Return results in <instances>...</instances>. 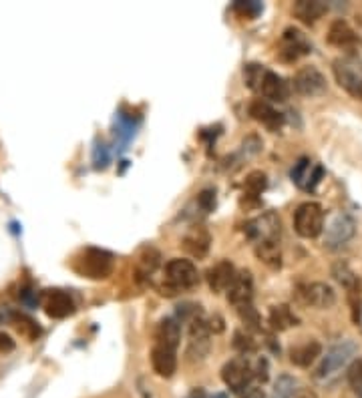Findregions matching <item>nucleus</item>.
Wrapping results in <instances>:
<instances>
[{
	"instance_id": "7c9ffc66",
	"label": "nucleus",
	"mask_w": 362,
	"mask_h": 398,
	"mask_svg": "<svg viewBox=\"0 0 362 398\" xmlns=\"http://www.w3.org/2000/svg\"><path fill=\"white\" fill-rule=\"evenodd\" d=\"M234 11L240 14L241 18H250L252 20L264 11V6L260 2H255V0H238V2H234Z\"/></svg>"
},
{
	"instance_id": "a878e982",
	"label": "nucleus",
	"mask_w": 362,
	"mask_h": 398,
	"mask_svg": "<svg viewBox=\"0 0 362 398\" xmlns=\"http://www.w3.org/2000/svg\"><path fill=\"white\" fill-rule=\"evenodd\" d=\"M255 258L266 264L272 270H278L282 265V248L280 239H268V241H258L254 248Z\"/></svg>"
},
{
	"instance_id": "c9c22d12",
	"label": "nucleus",
	"mask_w": 362,
	"mask_h": 398,
	"mask_svg": "<svg viewBox=\"0 0 362 398\" xmlns=\"http://www.w3.org/2000/svg\"><path fill=\"white\" fill-rule=\"evenodd\" d=\"M198 203H200V207L203 212H212L215 207V191L214 189H203L200 193V198H198Z\"/></svg>"
},
{
	"instance_id": "4be33fe9",
	"label": "nucleus",
	"mask_w": 362,
	"mask_h": 398,
	"mask_svg": "<svg viewBox=\"0 0 362 398\" xmlns=\"http://www.w3.org/2000/svg\"><path fill=\"white\" fill-rule=\"evenodd\" d=\"M151 366L161 378H171L177 372V352L165 346L153 344L151 348Z\"/></svg>"
},
{
	"instance_id": "393cba45",
	"label": "nucleus",
	"mask_w": 362,
	"mask_h": 398,
	"mask_svg": "<svg viewBox=\"0 0 362 398\" xmlns=\"http://www.w3.org/2000/svg\"><path fill=\"white\" fill-rule=\"evenodd\" d=\"M322 356V344L318 340H306L302 344L290 348V362L300 366V368H308L310 364H314Z\"/></svg>"
},
{
	"instance_id": "473e14b6",
	"label": "nucleus",
	"mask_w": 362,
	"mask_h": 398,
	"mask_svg": "<svg viewBox=\"0 0 362 398\" xmlns=\"http://www.w3.org/2000/svg\"><path fill=\"white\" fill-rule=\"evenodd\" d=\"M298 386V380L292 378V376H280L278 382H276V388H274V398H288Z\"/></svg>"
},
{
	"instance_id": "0eeeda50",
	"label": "nucleus",
	"mask_w": 362,
	"mask_h": 398,
	"mask_svg": "<svg viewBox=\"0 0 362 398\" xmlns=\"http://www.w3.org/2000/svg\"><path fill=\"white\" fill-rule=\"evenodd\" d=\"M212 348V328L210 322L198 316V312L189 320V342L188 358L191 362H201L210 354Z\"/></svg>"
},
{
	"instance_id": "aec40b11",
	"label": "nucleus",
	"mask_w": 362,
	"mask_h": 398,
	"mask_svg": "<svg viewBox=\"0 0 362 398\" xmlns=\"http://www.w3.org/2000/svg\"><path fill=\"white\" fill-rule=\"evenodd\" d=\"M236 276H238V272H236L234 264L228 262V260H224V262H217L214 267L207 270L205 279H207V286H210L212 292L222 294L228 292L229 286H231L234 279H236Z\"/></svg>"
},
{
	"instance_id": "423d86ee",
	"label": "nucleus",
	"mask_w": 362,
	"mask_h": 398,
	"mask_svg": "<svg viewBox=\"0 0 362 398\" xmlns=\"http://www.w3.org/2000/svg\"><path fill=\"white\" fill-rule=\"evenodd\" d=\"M294 229L300 238H318L324 229V210L320 203L306 201L294 212Z\"/></svg>"
},
{
	"instance_id": "1a4fd4ad",
	"label": "nucleus",
	"mask_w": 362,
	"mask_h": 398,
	"mask_svg": "<svg viewBox=\"0 0 362 398\" xmlns=\"http://www.w3.org/2000/svg\"><path fill=\"white\" fill-rule=\"evenodd\" d=\"M254 378V368L248 362L246 356H236V358L228 360L222 368V380L228 386L231 392L241 394L246 392V388H250V382Z\"/></svg>"
},
{
	"instance_id": "cd10ccee",
	"label": "nucleus",
	"mask_w": 362,
	"mask_h": 398,
	"mask_svg": "<svg viewBox=\"0 0 362 398\" xmlns=\"http://www.w3.org/2000/svg\"><path fill=\"white\" fill-rule=\"evenodd\" d=\"M161 265V253L155 248H143L141 252L137 253V260H135V267H137V274L149 278L151 274H155V270Z\"/></svg>"
},
{
	"instance_id": "ea45409f",
	"label": "nucleus",
	"mask_w": 362,
	"mask_h": 398,
	"mask_svg": "<svg viewBox=\"0 0 362 398\" xmlns=\"http://www.w3.org/2000/svg\"><path fill=\"white\" fill-rule=\"evenodd\" d=\"M288 398H318V394L312 388H296Z\"/></svg>"
},
{
	"instance_id": "6e6552de",
	"label": "nucleus",
	"mask_w": 362,
	"mask_h": 398,
	"mask_svg": "<svg viewBox=\"0 0 362 398\" xmlns=\"http://www.w3.org/2000/svg\"><path fill=\"white\" fill-rule=\"evenodd\" d=\"M322 234H324V246L330 248V250H336V248L349 243L350 239L354 238L356 224H354V219L350 217L349 213H334L328 219V224L324 226Z\"/></svg>"
},
{
	"instance_id": "bb28decb",
	"label": "nucleus",
	"mask_w": 362,
	"mask_h": 398,
	"mask_svg": "<svg viewBox=\"0 0 362 398\" xmlns=\"http://www.w3.org/2000/svg\"><path fill=\"white\" fill-rule=\"evenodd\" d=\"M270 326L276 332H284L290 330L292 326H298V316L292 312V308L288 304H280V306H272L268 316Z\"/></svg>"
},
{
	"instance_id": "9b49d317",
	"label": "nucleus",
	"mask_w": 362,
	"mask_h": 398,
	"mask_svg": "<svg viewBox=\"0 0 362 398\" xmlns=\"http://www.w3.org/2000/svg\"><path fill=\"white\" fill-rule=\"evenodd\" d=\"M312 53V42L308 37L296 27H288L280 39V59L286 63H294L298 59Z\"/></svg>"
},
{
	"instance_id": "f8f14e48",
	"label": "nucleus",
	"mask_w": 362,
	"mask_h": 398,
	"mask_svg": "<svg viewBox=\"0 0 362 398\" xmlns=\"http://www.w3.org/2000/svg\"><path fill=\"white\" fill-rule=\"evenodd\" d=\"M298 300L318 310H330L336 304V292L332 286L324 282H312L298 288Z\"/></svg>"
},
{
	"instance_id": "c85d7f7f",
	"label": "nucleus",
	"mask_w": 362,
	"mask_h": 398,
	"mask_svg": "<svg viewBox=\"0 0 362 398\" xmlns=\"http://www.w3.org/2000/svg\"><path fill=\"white\" fill-rule=\"evenodd\" d=\"M13 326L16 328V332H18L20 336H25V338H27L28 342L39 340L40 334H42L39 322H37V320H32L30 316H27V314H20V312L13 314Z\"/></svg>"
},
{
	"instance_id": "4468645a",
	"label": "nucleus",
	"mask_w": 362,
	"mask_h": 398,
	"mask_svg": "<svg viewBox=\"0 0 362 398\" xmlns=\"http://www.w3.org/2000/svg\"><path fill=\"white\" fill-rule=\"evenodd\" d=\"M294 91L304 97H320L326 93V79L316 66H302L294 75Z\"/></svg>"
},
{
	"instance_id": "c756f323",
	"label": "nucleus",
	"mask_w": 362,
	"mask_h": 398,
	"mask_svg": "<svg viewBox=\"0 0 362 398\" xmlns=\"http://www.w3.org/2000/svg\"><path fill=\"white\" fill-rule=\"evenodd\" d=\"M243 187H246V195H250V198L262 195V193L266 191V187H268V177H266V173L252 171L248 177H246Z\"/></svg>"
},
{
	"instance_id": "f3484780",
	"label": "nucleus",
	"mask_w": 362,
	"mask_h": 398,
	"mask_svg": "<svg viewBox=\"0 0 362 398\" xmlns=\"http://www.w3.org/2000/svg\"><path fill=\"white\" fill-rule=\"evenodd\" d=\"M322 177H324V167L308 157H302L292 169V181L304 191H314L322 181Z\"/></svg>"
},
{
	"instance_id": "20e7f679",
	"label": "nucleus",
	"mask_w": 362,
	"mask_h": 398,
	"mask_svg": "<svg viewBox=\"0 0 362 398\" xmlns=\"http://www.w3.org/2000/svg\"><path fill=\"white\" fill-rule=\"evenodd\" d=\"M336 83L346 91V93L362 101V59L358 54H342L332 63Z\"/></svg>"
},
{
	"instance_id": "39448f33",
	"label": "nucleus",
	"mask_w": 362,
	"mask_h": 398,
	"mask_svg": "<svg viewBox=\"0 0 362 398\" xmlns=\"http://www.w3.org/2000/svg\"><path fill=\"white\" fill-rule=\"evenodd\" d=\"M200 284L198 267L191 260L175 258L165 265V286L161 288V294H175L181 290H191Z\"/></svg>"
},
{
	"instance_id": "a211bd4d",
	"label": "nucleus",
	"mask_w": 362,
	"mask_h": 398,
	"mask_svg": "<svg viewBox=\"0 0 362 398\" xmlns=\"http://www.w3.org/2000/svg\"><path fill=\"white\" fill-rule=\"evenodd\" d=\"M248 113H250L252 119L262 123L270 131L278 133L282 127H284V115H282L278 109H274L272 103L264 101V99H254V101L248 105Z\"/></svg>"
},
{
	"instance_id": "2eb2a0df",
	"label": "nucleus",
	"mask_w": 362,
	"mask_h": 398,
	"mask_svg": "<svg viewBox=\"0 0 362 398\" xmlns=\"http://www.w3.org/2000/svg\"><path fill=\"white\" fill-rule=\"evenodd\" d=\"M328 42L336 47V49H342V51H349V54H354V51L362 47L361 37L354 32V28L350 27L346 20L342 18H336L334 23L328 28V35H326Z\"/></svg>"
},
{
	"instance_id": "f03ea898",
	"label": "nucleus",
	"mask_w": 362,
	"mask_h": 398,
	"mask_svg": "<svg viewBox=\"0 0 362 398\" xmlns=\"http://www.w3.org/2000/svg\"><path fill=\"white\" fill-rule=\"evenodd\" d=\"M356 352H358V346L354 344L352 340H342L338 344L330 346L326 350V354L322 356L318 368L314 370V380L326 386L332 385L336 378L340 376V372L354 362Z\"/></svg>"
},
{
	"instance_id": "f704fd0d",
	"label": "nucleus",
	"mask_w": 362,
	"mask_h": 398,
	"mask_svg": "<svg viewBox=\"0 0 362 398\" xmlns=\"http://www.w3.org/2000/svg\"><path fill=\"white\" fill-rule=\"evenodd\" d=\"M234 338H236V340H234V346L240 350L241 354H248V352L255 350V342L252 340V336H248V334H243V332H236Z\"/></svg>"
},
{
	"instance_id": "79ce46f5",
	"label": "nucleus",
	"mask_w": 362,
	"mask_h": 398,
	"mask_svg": "<svg viewBox=\"0 0 362 398\" xmlns=\"http://www.w3.org/2000/svg\"><path fill=\"white\" fill-rule=\"evenodd\" d=\"M189 398H203V392H201V390L200 392H193V394H191Z\"/></svg>"
},
{
	"instance_id": "5701e85b",
	"label": "nucleus",
	"mask_w": 362,
	"mask_h": 398,
	"mask_svg": "<svg viewBox=\"0 0 362 398\" xmlns=\"http://www.w3.org/2000/svg\"><path fill=\"white\" fill-rule=\"evenodd\" d=\"M292 13L304 25H314V23L320 20L324 14L328 13V4L320 2V0H296L294 6H292Z\"/></svg>"
},
{
	"instance_id": "dca6fc26",
	"label": "nucleus",
	"mask_w": 362,
	"mask_h": 398,
	"mask_svg": "<svg viewBox=\"0 0 362 398\" xmlns=\"http://www.w3.org/2000/svg\"><path fill=\"white\" fill-rule=\"evenodd\" d=\"M42 308L47 312V316L53 320L68 318L75 314V302L71 298V294L63 290H47L42 294Z\"/></svg>"
},
{
	"instance_id": "7ed1b4c3",
	"label": "nucleus",
	"mask_w": 362,
	"mask_h": 398,
	"mask_svg": "<svg viewBox=\"0 0 362 398\" xmlns=\"http://www.w3.org/2000/svg\"><path fill=\"white\" fill-rule=\"evenodd\" d=\"M75 272L89 279H107L113 274L115 260L113 255L99 248H85L73 262Z\"/></svg>"
},
{
	"instance_id": "412c9836",
	"label": "nucleus",
	"mask_w": 362,
	"mask_h": 398,
	"mask_svg": "<svg viewBox=\"0 0 362 398\" xmlns=\"http://www.w3.org/2000/svg\"><path fill=\"white\" fill-rule=\"evenodd\" d=\"M252 298H254V279H252V274L250 272H240L228 290L229 304L236 306L240 310L243 306L252 304Z\"/></svg>"
},
{
	"instance_id": "4c0bfd02",
	"label": "nucleus",
	"mask_w": 362,
	"mask_h": 398,
	"mask_svg": "<svg viewBox=\"0 0 362 398\" xmlns=\"http://www.w3.org/2000/svg\"><path fill=\"white\" fill-rule=\"evenodd\" d=\"M268 372H270L268 360H266V358L258 360V364H255V368H254L255 378H260L262 382H266V380H268Z\"/></svg>"
},
{
	"instance_id": "6ab92c4d",
	"label": "nucleus",
	"mask_w": 362,
	"mask_h": 398,
	"mask_svg": "<svg viewBox=\"0 0 362 398\" xmlns=\"http://www.w3.org/2000/svg\"><path fill=\"white\" fill-rule=\"evenodd\" d=\"M181 246L191 258L203 260L210 253V248H212V234L207 231V227L203 226L189 227L183 239H181Z\"/></svg>"
},
{
	"instance_id": "b1692460",
	"label": "nucleus",
	"mask_w": 362,
	"mask_h": 398,
	"mask_svg": "<svg viewBox=\"0 0 362 398\" xmlns=\"http://www.w3.org/2000/svg\"><path fill=\"white\" fill-rule=\"evenodd\" d=\"M181 342V326H179V320L175 318H163L157 324V330H155V344L165 346L169 350L177 352V346Z\"/></svg>"
},
{
	"instance_id": "72a5a7b5",
	"label": "nucleus",
	"mask_w": 362,
	"mask_h": 398,
	"mask_svg": "<svg viewBox=\"0 0 362 398\" xmlns=\"http://www.w3.org/2000/svg\"><path fill=\"white\" fill-rule=\"evenodd\" d=\"M238 312H240V318L241 322L246 324V328H250V330H260V316H258L254 306H243Z\"/></svg>"
},
{
	"instance_id": "58836bf2",
	"label": "nucleus",
	"mask_w": 362,
	"mask_h": 398,
	"mask_svg": "<svg viewBox=\"0 0 362 398\" xmlns=\"http://www.w3.org/2000/svg\"><path fill=\"white\" fill-rule=\"evenodd\" d=\"M14 340L8 336V334H4V332H0V354H8V352H13L14 350Z\"/></svg>"
},
{
	"instance_id": "9d476101",
	"label": "nucleus",
	"mask_w": 362,
	"mask_h": 398,
	"mask_svg": "<svg viewBox=\"0 0 362 398\" xmlns=\"http://www.w3.org/2000/svg\"><path fill=\"white\" fill-rule=\"evenodd\" d=\"M332 276L349 294L352 320L358 324V320H361V284H358V276L344 262H338V264L332 265Z\"/></svg>"
},
{
	"instance_id": "2f4dec72",
	"label": "nucleus",
	"mask_w": 362,
	"mask_h": 398,
	"mask_svg": "<svg viewBox=\"0 0 362 398\" xmlns=\"http://www.w3.org/2000/svg\"><path fill=\"white\" fill-rule=\"evenodd\" d=\"M349 382L354 390V394L362 398V358L354 360L349 366Z\"/></svg>"
},
{
	"instance_id": "f257e3e1",
	"label": "nucleus",
	"mask_w": 362,
	"mask_h": 398,
	"mask_svg": "<svg viewBox=\"0 0 362 398\" xmlns=\"http://www.w3.org/2000/svg\"><path fill=\"white\" fill-rule=\"evenodd\" d=\"M243 80L248 89H252L254 93L260 95V99L268 103H284L290 97V85L282 79L278 73L270 71L266 66L255 65V63L246 65Z\"/></svg>"
},
{
	"instance_id": "ddd939ff",
	"label": "nucleus",
	"mask_w": 362,
	"mask_h": 398,
	"mask_svg": "<svg viewBox=\"0 0 362 398\" xmlns=\"http://www.w3.org/2000/svg\"><path fill=\"white\" fill-rule=\"evenodd\" d=\"M246 234H248V238L254 239L255 243L258 241H268V239H280V217L274 212H266L264 215L255 217L246 226Z\"/></svg>"
},
{
	"instance_id": "e433bc0d",
	"label": "nucleus",
	"mask_w": 362,
	"mask_h": 398,
	"mask_svg": "<svg viewBox=\"0 0 362 398\" xmlns=\"http://www.w3.org/2000/svg\"><path fill=\"white\" fill-rule=\"evenodd\" d=\"M95 167L97 169H105L109 163V153H107V147L105 145H97L95 147Z\"/></svg>"
},
{
	"instance_id": "a19ab883",
	"label": "nucleus",
	"mask_w": 362,
	"mask_h": 398,
	"mask_svg": "<svg viewBox=\"0 0 362 398\" xmlns=\"http://www.w3.org/2000/svg\"><path fill=\"white\" fill-rule=\"evenodd\" d=\"M243 398H266V394H264L262 388H248V392H246Z\"/></svg>"
}]
</instances>
